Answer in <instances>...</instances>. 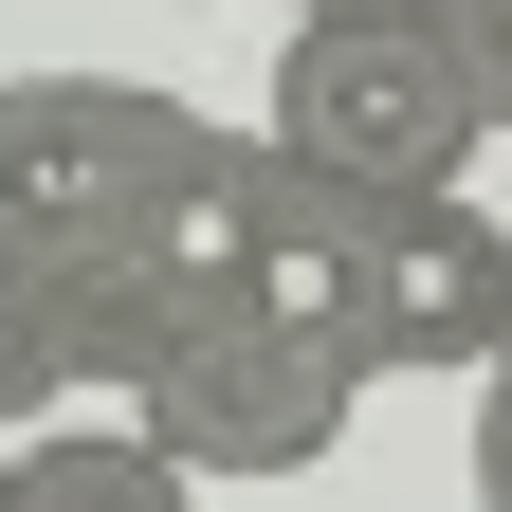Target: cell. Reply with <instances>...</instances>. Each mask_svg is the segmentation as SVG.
I'll return each instance as SVG.
<instances>
[{
	"label": "cell",
	"mask_w": 512,
	"mask_h": 512,
	"mask_svg": "<svg viewBox=\"0 0 512 512\" xmlns=\"http://www.w3.org/2000/svg\"><path fill=\"white\" fill-rule=\"evenodd\" d=\"M275 19H293V0H275Z\"/></svg>",
	"instance_id": "9c48e42d"
},
{
	"label": "cell",
	"mask_w": 512,
	"mask_h": 512,
	"mask_svg": "<svg viewBox=\"0 0 512 512\" xmlns=\"http://www.w3.org/2000/svg\"><path fill=\"white\" fill-rule=\"evenodd\" d=\"M202 147L183 92L128 74H0V238H147L165 165Z\"/></svg>",
	"instance_id": "3957f363"
},
{
	"label": "cell",
	"mask_w": 512,
	"mask_h": 512,
	"mask_svg": "<svg viewBox=\"0 0 512 512\" xmlns=\"http://www.w3.org/2000/svg\"><path fill=\"white\" fill-rule=\"evenodd\" d=\"M366 366L384 384H494L512 366V220L476 183H421V202L366 220Z\"/></svg>",
	"instance_id": "277c9868"
},
{
	"label": "cell",
	"mask_w": 512,
	"mask_h": 512,
	"mask_svg": "<svg viewBox=\"0 0 512 512\" xmlns=\"http://www.w3.org/2000/svg\"><path fill=\"white\" fill-rule=\"evenodd\" d=\"M19 512H202V476L147 439V403H110V421H37L19 439Z\"/></svg>",
	"instance_id": "5b68a950"
},
{
	"label": "cell",
	"mask_w": 512,
	"mask_h": 512,
	"mask_svg": "<svg viewBox=\"0 0 512 512\" xmlns=\"http://www.w3.org/2000/svg\"><path fill=\"white\" fill-rule=\"evenodd\" d=\"M476 512H512V366L476 384Z\"/></svg>",
	"instance_id": "8992f818"
},
{
	"label": "cell",
	"mask_w": 512,
	"mask_h": 512,
	"mask_svg": "<svg viewBox=\"0 0 512 512\" xmlns=\"http://www.w3.org/2000/svg\"><path fill=\"white\" fill-rule=\"evenodd\" d=\"M0 512H19V439H0Z\"/></svg>",
	"instance_id": "ba28073f"
},
{
	"label": "cell",
	"mask_w": 512,
	"mask_h": 512,
	"mask_svg": "<svg viewBox=\"0 0 512 512\" xmlns=\"http://www.w3.org/2000/svg\"><path fill=\"white\" fill-rule=\"evenodd\" d=\"M366 384H384V366H366L348 330H311V311H275V293H202V311L147 348L128 403H147V439H165L183 476H311V458L348 439Z\"/></svg>",
	"instance_id": "7a4b0ae2"
},
{
	"label": "cell",
	"mask_w": 512,
	"mask_h": 512,
	"mask_svg": "<svg viewBox=\"0 0 512 512\" xmlns=\"http://www.w3.org/2000/svg\"><path fill=\"white\" fill-rule=\"evenodd\" d=\"M275 147H311L366 202H421L494 147V74H476V19L458 0H293L275 37Z\"/></svg>",
	"instance_id": "6da1fadb"
},
{
	"label": "cell",
	"mask_w": 512,
	"mask_h": 512,
	"mask_svg": "<svg viewBox=\"0 0 512 512\" xmlns=\"http://www.w3.org/2000/svg\"><path fill=\"white\" fill-rule=\"evenodd\" d=\"M476 19V74H494V128H512V0H458Z\"/></svg>",
	"instance_id": "52a82bcc"
}]
</instances>
